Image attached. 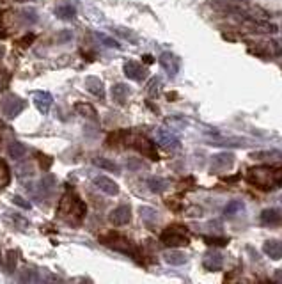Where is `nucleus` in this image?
<instances>
[{"label": "nucleus", "instance_id": "4468645a", "mask_svg": "<svg viewBox=\"0 0 282 284\" xmlns=\"http://www.w3.org/2000/svg\"><path fill=\"white\" fill-rule=\"evenodd\" d=\"M204 267L210 270V272H218L224 267V256L217 251H210L204 256Z\"/></svg>", "mask_w": 282, "mask_h": 284}, {"label": "nucleus", "instance_id": "f704fd0d", "mask_svg": "<svg viewBox=\"0 0 282 284\" xmlns=\"http://www.w3.org/2000/svg\"><path fill=\"white\" fill-rule=\"evenodd\" d=\"M12 203L18 204V206H21V208H25V210L30 208V203H27V201H25L23 197H20V195H14V197H12Z\"/></svg>", "mask_w": 282, "mask_h": 284}, {"label": "nucleus", "instance_id": "9d476101", "mask_svg": "<svg viewBox=\"0 0 282 284\" xmlns=\"http://www.w3.org/2000/svg\"><path fill=\"white\" fill-rule=\"evenodd\" d=\"M32 100H34V105L36 109L39 110L41 114H48L50 109H52V103H53V98L50 93L46 91H36L32 94Z\"/></svg>", "mask_w": 282, "mask_h": 284}, {"label": "nucleus", "instance_id": "ddd939ff", "mask_svg": "<svg viewBox=\"0 0 282 284\" xmlns=\"http://www.w3.org/2000/svg\"><path fill=\"white\" fill-rule=\"evenodd\" d=\"M250 158L254 160H263V162L270 163V165H275V163H282V153L281 151H256V153L250 154Z\"/></svg>", "mask_w": 282, "mask_h": 284}, {"label": "nucleus", "instance_id": "20e7f679", "mask_svg": "<svg viewBox=\"0 0 282 284\" xmlns=\"http://www.w3.org/2000/svg\"><path fill=\"white\" fill-rule=\"evenodd\" d=\"M0 109H2L4 118L14 119L25 109V102L20 96H16V94H5L2 98V102H0Z\"/></svg>", "mask_w": 282, "mask_h": 284}, {"label": "nucleus", "instance_id": "f257e3e1", "mask_svg": "<svg viewBox=\"0 0 282 284\" xmlns=\"http://www.w3.org/2000/svg\"><path fill=\"white\" fill-rule=\"evenodd\" d=\"M247 181L259 190H275L282 187V165H256L247 170Z\"/></svg>", "mask_w": 282, "mask_h": 284}, {"label": "nucleus", "instance_id": "72a5a7b5", "mask_svg": "<svg viewBox=\"0 0 282 284\" xmlns=\"http://www.w3.org/2000/svg\"><path fill=\"white\" fill-rule=\"evenodd\" d=\"M32 41H34V34H27V36L18 41V45H20L21 48H27L28 45H32Z\"/></svg>", "mask_w": 282, "mask_h": 284}, {"label": "nucleus", "instance_id": "4be33fe9", "mask_svg": "<svg viewBox=\"0 0 282 284\" xmlns=\"http://www.w3.org/2000/svg\"><path fill=\"white\" fill-rule=\"evenodd\" d=\"M167 185H169V183L163 178H156V176L147 178V187H149V190L154 192V194H161V192L167 188Z\"/></svg>", "mask_w": 282, "mask_h": 284}, {"label": "nucleus", "instance_id": "1a4fd4ad", "mask_svg": "<svg viewBox=\"0 0 282 284\" xmlns=\"http://www.w3.org/2000/svg\"><path fill=\"white\" fill-rule=\"evenodd\" d=\"M125 75L135 82H142L147 77V69L142 64H139L137 61H128L125 62Z\"/></svg>", "mask_w": 282, "mask_h": 284}, {"label": "nucleus", "instance_id": "7c9ffc66", "mask_svg": "<svg viewBox=\"0 0 282 284\" xmlns=\"http://www.w3.org/2000/svg\"><path fill=\"white\" fill-rule=\"evenodd\" d=\"M141 213L142 217H144V220L147 222V220H151V222H156V211L151 210V208H141Z\"/></svg>", "mask_w": 282, "mask_h": 284}, {"label": "nucleus", "instance_id": "ea45409f", "mask_svg": "<svg viewBox=\"0 0 282 284\" xmlns=\"http://www.w3.org/2000/svg\"><path fill=\"white\" fill-rule=\"evenodd\" d=\"M0 30H2V28H0ZM4 36H5V34H4V32H0V37H4Z\"/></svg>", "mask_w": 282, "mask_h": 284}, {"label": "nucleus", "instance_id": "9b49d317", "mask_svg": "<svg viewBox=\"0 0 282 284\" xmlns=\"http://www.w3.org/2000/svg\"><path fill=\"white\" fill-rule=\"evenodd\" d=\"M94 187L98 190H101L103 194L107 195H117L119 194V187H117V183L114 179L107 178V176H96L94 178Z\"/></svg>", "mask_w": 282, "mask_h": 284}, {"label": "nucleus", "instance_id": "2f4dec72", "mask_svg": "<svg viewBox=\"0 0 282 284\" xmlns=\"http://www.w3.org/2000/svg\"><path fill=\"white\" fill-rule=\"evenodd\" d=\"M21 14H25V21H27V23H36L37 21V12L34 11V9H25Z\"/></svg>", "mask_w": 282, "mask_h": 284}, {"label": "nucleus", "instance_id": "bb28decb", "mask_svg": "<svg viewBox=\"0 0 282 284\" xmlns=\"http://www.w3.org/2000/svg\"><path fill=\"white\" fill-rule=\"evenodd\" d=\"M16 260H18L16 251L5 252V270H7V274H12L14 270H16Z\"/></svg>", "mask_w": 282, "mask_h": 284}, {"label": "nucleus", "instance_id": "0eeeda50", "mask_svg": "<svg viewBox=\"0 0 282 284\" xmlns=\"http://www.w3.org/2000/svg\"><path fill=\"white\" fill-rule=\"evenodd\" d=\"M132 220V208L128 204H121V206H117L116 210L110 211V222L114 226L121 227V226H126V224Z\"/></svg>", "mask_w": 282, "mask_h": 284}, {"label": "nucleus", "instance_id": "7ed1b4c3", "mask_svg": "<svg viewBox=\"0 0 282 284\" xmlns=\"http://www.w3.org/2000/svg\"><path fill=\"white\" fill-rule=\"evenodd\" d=\"M101 244H105L107 247L114 249V251H117V252H125V254L133 256V258L137 260L139 252L135 251L133 244H132V242H130L128 238H125V236L116 235V233H112V235H109V236H103V238H101Z\"/></svg>", "mask_w": 282, "mask_h": 284}, {"label": "nucleus", "instance_id": "c9c22d12", "mask_svg": "<svg viewBox=\"0 0 282 284\" xmlns=\"http://www.w3.org/2000/svg\"><path fill=\"white\" fill-rule=\"evenodd\" d=\"M158 85H160V80H158V78H153V80L149 82V94L151 96H156L158 94Z\"/></svg>", "mask_w": 282, "mask_h": 284}, {"label": "nucleus", "instance_id": "412c9836", "mask_svg": "<svg viewBox=\"0 0 282 284\" xmlns=\"http://www.w3.org/2000/svg\"><path fill=\"white\" fill-rule=\"evenodd\" d=\"M7 153H9V156L11 158H14V160H20V158H23L25 156V153H27V147H25V144H21V142H11L7 146Z\"/></svg>", "mask_w": 282, "mask_h": 284}, {"label": "nucleus", "instance_id": "cd10ccee", "mask_svg": "<svg viewBox=\"0 0 282 284\" xmlns=\"http://www.w3.org/2000/svg\"><path fill=\"white\" fill-rule=\"evenodd\" d=\"M238 211H243V203H242V201H231V203L224 208V213H226L227 217L236 215Z\"/></svg>", "mask_w": 282, "mask_h": 284}, {"label": "nucleus", "instance_id": "393cba45", "mask_svg": "<svg viewBox=\"0 0 282 284\" xmlns=\"http://www.w3.org/2000/svg\"><path fill=\"white\" fill-rule=\"evenodd\" d=\"M11 181V172L4 160H0V188H5Z\"/></svg>", "mask_w": 282, "mask_h": 284}, {"label": "nucleus", "instance_id": "b1692460", "mask_svg": "<svg viewBox=\"0 0 282 284\" xmlns=\"http://www.w3.org/2000/svg\"><path fill=\"white\" fill-rule=\"evenodd\" d=\"M94 165H98L100 169L109 170V172H119V165L109 158H100V156H98V158H94Z\"/></svg>", "mask_w": 282, "mask_h": 284}, {"label": "nucleus", "instance_id": "39448f33", "mask_svg": "<svg viewBox=\"0 0 282 284\" xmlns=\"http://www.w3.org/2000/svg\"><path fill=\"white\" fill-rule=\"evenodd\" d=\"M242 23L245 28H249L250 32H256V34H272V32H277V27L268 21H265L263 18H252L249 14L242 18Z\"/></svg>", "mask_w": 282, "mask_h": 284}, {"label": "nucleus", "instance_id": "6ab92c4d", "mask_svg": "<svg viewBox=\"0 0 282 284\" xmlns=\"http://www.w3.org/2000/svg\"><path fill=\"white\" fill-rule=\"evenodd\" d=\"M130 96V87L126 84H116L112 87V98L114 102L119 103V105H125L126 100Z\"/></svg>", "mask_w": 282, "mask_h": 284}, {"label": "nucleus", "instance_id": "37998d69", "mask_svg": "<svg viewBox=\"0 0 282 284\" xmlns=\"http://www.w3.org/2000/svg\"><path fill=\"white\" fill-rule=\"evenodd\" d=\"M236 2H238V0H236Z\"/></svg>", "mask_w": 282, "mask_h": 284}, {"label": "nucleus", "instance_id": "e433bc0d", "mask_svg": "<svg viewBox=\"0 0 282 284\" xmlns=\"http://www.w3.org/2000/svg\"><path fill=\"white\" fill-rule=\"evenodd\" d=\"M37 156H39V163L43 169H48V167L52 165V158H50V156H44V154H37Z\"/></svg>", "mask_w": 282, "mask_h": 284}, {"label": "nucleus", "instance_id": "a19ab883", "mask_svg": "<svg viewBox=\"0 0 282 284\" xmlns=\"http://www.w3.org/2000/svg\"><path fill=\"white\" fill-rule=\"evenodd\" d=\"M16 2H28V0H16Z\"/></svg>", "mask_w": 282, "mask_h": 284}, {"label": "nucleus", "instance_id": "58836bf2", "mask_svg": "<svg viewBox=\"0 0 282 284\" xmlns=\"http://www.w3.org/2000/svg\"><path fill=\"white\" fill-rule=\"evenodd\" d=\"M142 59H144V62H145V64H153V62H154L153 55H144V57H142Z\"/></svg>", "mask_w": 282, "mask_h": 284}, {"label": "nucleus", "instance_id": "2eb2a0df", "mask_svg": "<svg viewBox=\"0 0 282 284\" xmlns=\"http://www.w3.org/2000/svg\"><path fill=\"white\" fill-rule=\"evenodd\" d=\"M263 252L270 260H281L282 258V240H266L263 244Z\"/></svg>", "mask_w": 282, "mask_h": 284}, {"label": "nucleus", "instance_id": "a211bd4d", "mask_svg": "<svg viewBox=\"0 0 282 284\" xmlns=\"http://www.w3.org/2000/svg\"><path fill=\"white\" fill-rule=\"evenodd\" d=\"M85 85H87V91L93 93L98 98H105V87H103V82L96 77H87L85 78Z\"/></svg>", "mask_w": 282, "mask_h": 284}, {"label": "nucleus", "instance_id": "c85d7f7f", "mask_svg": "<svg viewBox=\"0 0 282 284\" xmlns=\"http://www.w3.org/2000/svg\"><path fill=\"white\" fill-rule=\"evenodd\" d=\"M204 242L206 245H211V247H226L227 245V238H220V236H206Z\"/></svg>", "mask_w": 282, "mask_h": 284}, {"label": "nucleus", "instance_id": "f8f14e48", "mask_svg": "<svg viewBox=\"0 0 282 284\" xmlns=\"http://www.w3.org/2000/svg\"><path fill=\"white\" fill-rule=\"evenodd\" d=\"M160 64H161V68L169 73V77H174V75L177 73V69H179V59H177L174 53L165 52L160 55Z\"/></svg>", "mask_w": 282, "mask_h": 284}, {"label": "nucleus", "instance_id": "f3484780", "mask_svg": "<svg viewBox=\"0 0 282 284\" xmlns=\"http://www.w3.org/2000/svg\"><path fill=\"white\" fill-rule=\"evenodd\" d=\"M156 141H158V144H161V146L167 147V149L177 147V144H179V141H177V139L167 130H158L156 132Z\"/></svg>", "mask_w": 282, "mask_h": 284}, {"label": "nucleus", "instance_id": "aec40b11", "mask_svg": "<svg viewBox=\"0 0 282 284\" xmlns=\"http://www.w3.org/2000/svg\"><path fill=\"white\" fill-rule=\"evenodd\" d=\"M163 260H165V263L172 265V267H179V265H185L186 261H188V258H186L185 252H179V251H169L163 254Z\"/></svg>", "mask_w": 282, "mask_h": 284}, {"label": "nucleus", "instance_id": "79ce46f5", "mask_svg": "<svg viewBox=\"0 0 282 284\" xmlns=\"http://www.w3.org/2000/svg\"><path fill=\"white\" fill-rule=\"evenodd\" d=\"M0 261H2V254H0Z\"/></svg>", "mask_w": 282, "mask_h": 284}, {"label": "nucleus", "instance_id": "4c0bfd02", "mask_svg": "<svg viewBox=\"0 0 282 284\" xmlns=\"http://www.w3.org/2000/svg\"><path fill=\"white\" fill-rule=\"evenodd\" d=\"M274 281H275V283H282V270H275Z\"/></svg>", "mask_w": 282, "mask_h": 284}, {"label": "nucleus", "instance_id": "f03ea898", "mask_svg": "<svg viewBox=\"0 0 282 284\" xmlns=\"http://www.w3.org/2000/svg\"><path fill=\"white\" fill-rule=\"evenodd\" d=\"M160 240H161V244L167 245V247H183V245L190 244L188 231H186V227L183 226L167 227L165 231L161 233Z\"/></svg>", "mask_w": 282, "mask_h": 284}, {"label": "nucleus", "instance_id": "473e14b6", "mask_svg": "<svg viewBox=\"0 0 282 284\" xmlns=\"http://www.w3.org/2000/svg\"><path fill=\"white\" fill-rule=\"evenodd\" d=\"M96 37L101 41V43H105V46H110V48H119V45H117V41L110 39V37L103 36V34H96Z\"/></svg>", "mask_w": 282, "mask_h": 284}, {"label": "nucleus", "instance_id": "6e6552de", "mask_svg": "<svg viewBox=\"0 0 282 284\" xmlns=\"http://www.w3.org/2000/svg\"><path fill=\"white\" fill-rule=\"evenodd\" d=\"M133 146L137 147V149L141 151V153L144 154V156H147V158L153 160V162L160 160V154H158V151H156V146H154V144L149 141V139L137 137V139H135V144H133Z\"/></svg>", "mask_w": 282, "mask_h": 284}, {"label": "nucleus", "instance_id": "5701e85b", "mask_svg": "<svg viewBox=\"0 0 282 284\" xmlns=\"http://www.w3.org/2000/svg\"><path fill=\"white\" fill-rule=\"evenodd\" d=\"M75 110H77L80 116H84V118H89V119L98 118L96 109H94L93 105H89V103H77V105H75Z\"/></svg>", "mask_w": 282, "mask_h": 284}, {"label": "nucleus", "instance_id": "423d86ee", "mask_svg": "<svg viewBox=\"0 0 282 284\" xmlns=\"http://www.w3.org/2000/svg\"><path fill=\"white\" fill-rule=\"evenodd\" d=\"M234 165V154L233 153H218L213 154L210 160V170L213 174H220L226 170L233 169Z\"/></svg>", "mask_w": 282, "mask_h": 284}, {"label": "nucleus", "instance_id": "dca6fc26", "mask_svg": "<svg viewBox=\"0 0 282 284\" xmlns=\"http://www.w3.org/2000/svg\"><path fill=\"white\" fill-rule=\"evenodd\" d=\"M261 222L265 226H279L282 224V215L279 210H274V208H268L261 213Z\"/></svg>", "mask_w": 282, "mask_h": 284}, {"label": "nucleus", "instance_id": "a878e982", "mask_svg": "<svg viewBox=\"0 0 282 284\" xmlns=\"http://www.w3.org/2000/svg\"><path fill=\"white\" fill-rule=\"evenodd\" d=\"M55 14H57V18H61V20H71L77 12H75V7H73V5L66 4V5H61V7H57Z\"/></svg>", "mask_w": 282, "mask_h": 284}, {"label": "nucleus", "instance_id": "c756f323", "mask_svg": "<svg viewBox=\"0 0 282 284\" xmlns=\"http://www.w3.org/2000/svg\"><path fill=\"white\" fill-rule=\"evenodd\" d=\"M20 281H23V283H32V281H39V277L36 276L34 270L25 268V270H21V274H20Z\"/></svg>", "mask_w": 282, "mask_h": 284}]
</instances>
